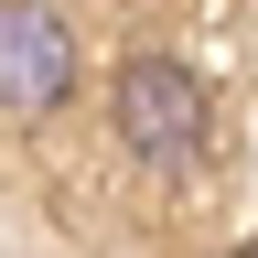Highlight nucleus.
<instances>
[{
	"mask_svg": "<svg viewBox=\"0 0 258 258\" xmlns=\"http://www.w3.org/2000/svg\"><path fill=\"white\" fill-rule=\"evenodd\" d=\"M108 108H118V140L140 151V161H183L194 140H205V86H194L172 54H129Z\"/></svg>",
	"mask_w": 258,
	"mask_h": 258,
	"instance_id": "f257e3e1",
	"label": "nucleus"
},
{
	"mask_svg": "<svg viewBox=\"0 0 258 258\" xmlns=\"http://www.w3.org/2000/svg\"><path fill=\"white\" fill-rule=\"evenodd\" d=\"M76 86V43L54 11H0V108H54Z\"/></svg>",
	"mask_w": 258,
	"mask_h": 258,
	"instance_id": "f03ea898",
	"label": "nucleus"
},
{
	"mask_svg": "<svg viewBox=\"0 0 258 258\" xmlns=\"http://www.w3.org/2000/svg\"><path fill=\"white\" fill-rule=\"evenodd\" d=\"M226 258H258V247H226Z\"/></svg>",
	"mask_w": 258,
	"mask_h": 258,
	"instance_id": "7ed1b4c3",
	"label": "nucleus"
}]
</instances>
